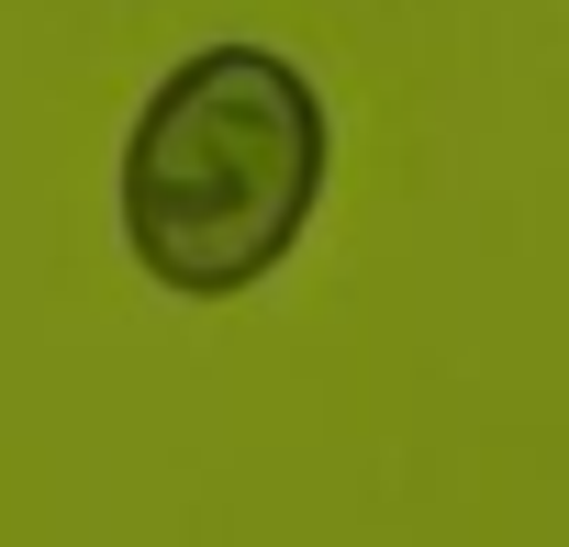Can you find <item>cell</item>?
Segmentation results:
<instances>
[{
  "label": "cell",
  "mask_w": 569,
  "mask_h": 547,
  "mask_svg": "<svg viewBox=\"0 0 569 547\" xmlns=\"http://www.w3.org/2000/svg\"><path fill=\"white\" fill-rule=\"evenodd\" d=\"M336 168V112L279 46L179 57L123 135V246L157 291L234 302L302 246Z\"/></svg>",
  "instance_id": "obj_1"
}]
</instances>
